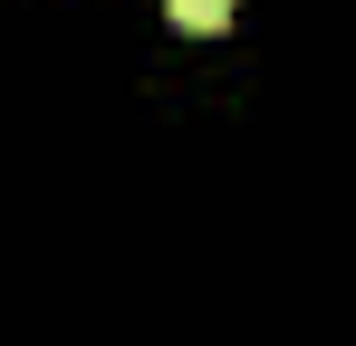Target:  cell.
Wrapping results in <instances>:
<instances>
[{
    "label": "cell",
    "instance_id": "1",
    "mask_svg": "<svg viewBox=\"0 0 356 346\" xmlns=\"http://www.w3.org/2000/svg\"><path fill=\"white\" fill-rule=\"evenodd\" d=\"M164 10H174V29L212 39V29H232V10H241V0H164Z\"/></svg>",
    "mask_w": 356,
    "mask_h": 346
}]
</instances>
